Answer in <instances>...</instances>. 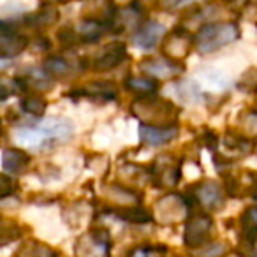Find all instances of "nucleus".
I'll return each mask as SVG.
<instances>
[{"label": "nucleus", "mask_w": 257, "mask_h": 257, "mask_svg": "<svg viewBox=\"0 0 257 257\" xmlns=\"http://www.w3.org/2000/svg\"><path fill=\"white\" fill-rule=\"evenodd\" d=\"M16 140L34 150L62 145L74 136V125L67 118H46L34 127H23L16 131Z\"/></svg>", "instance_id": "1"}, {"label": "nucleus", "mask_w": 257, "mask_h": 257, "mask_svg": "<svg viewBox=\"0 0 257 257\" xmlns=\"http://www.w3.org/2000/svg\"><path fill=\"white\" fill-rule=\"evenodd\" d=\"M131 109L134 116L140 118L141 125L148 127H175L178 120V107L161 97H138Z\"/></svg>", "instance_id": "2"}, {"label": "nucleus", "mask_w": 257, "mask_h": 257, "mask_svg": "<svg viewBox=\"0 0 257 257\" xmlns=\"http://www.w3.org/2000/svg\"><path fill=\"white\" fill-rule=\"evenodd\" d=\"M239 37V29L231 22H215L203 25L194 36V44L201 53H213Z\"/></svg>", "instance_id": "3"}, {"label": "nucleus", "mask_w": 257, "mask_h": 257, "mask_svg": "<svg viewBox=\"0 0 257 257\" xmlns=\"http://www.w3.org/2000/svg\"><path fill=\"white\" fill-rule=\"evenodd\" d=\"M111 234L107 229L97 227L86 232L76 243V255L78 257H109Z\"/></svg>", "instance_id": "4"}, {"label": "nucleus", "mask_w": 257, "mask_h": 257, "mask_svg": "<svg viewBox=\"0 0 257 257\" xmlns=\"http://www.w3.org/2000/svg\"><path fill=\"white\" fill-rule=\"evenodd\" d=\"M213 227V220L208 213H194L185 224L183 239L189 248L199 250L210 243V232Z\"/></svg>", "instance_id": "5"}, {"label": "nucleus", "mask_w": 257, "mask_h": 257, "mask_svg": "<svg viewBox=\"0 0 257 257\" xmlns=\"http://www.w3.org/2000/svg\"><path fill=\"white\" fill-rule=\"evenodd\" d=\"M140 71L143 72V76H148V78L155 79H175L178 78L183 72V64L182 62H173L169 58H145V60L140 62Z\"/></svg>", "instance_id": "6"}, {"label": "nucleus", "mask_w": 257, "mask_h": 257, "mask_svg": "<svg viewBox=\"0 0 257 257\" xmlns=\"http://www.w3.org/2000/svg\"><path fill=\"white\" fill-rule=\"evenodd\" d=\"M27 46H29V39L25 34L16 30L11 23L0 20V60L23 53Z\"/></svg>", "instance_id": "7"}, {"label": "nucleus", "mask_w": 257, "mask_h": 257, "mask_svg": "<svg viewBox=\"0 0 257 257\" xmlns=\"http://www.w3.org/2000/svg\"><path fill=\"white\" fill-rule=\"evenodd\" d=\"M192 44H194V37L187 30L176 27V29H173L166 36L164 44H162V53L169 60L180 62L182 58H185L190 53Z\"/></svg>", "instance_id": "8"}, {"label": "nucleus", "mask_w": 257, "mask_h": 257, "mask_svg": "<svg viewBox=\"0 0 257 257\" xmlns=\"http://www.w3.org/2000/svg\"><path fill=\"white\" fill-rule=\"evenodd\" d=\"M187 208H189L187 199H183L182 196H176V194H169V196L162 197L161 201H157V204H155L154 220L157 218L161 224L178 222L183 218Z\"/></svg>", "instance_id": "9"}, {"label": "nucleus", "mask_w": 257, "mask_h": 257, "mask_svg": "<svg viewBox=\"0 0 257 257\" xmlns=\"http://www.w3.org/2000/svg\"><path fill=\"white\" fill-rule=\"evenodd\" d=\"M125 58H127V46L123 43H114L104 48L100 55H97L92 67L95 72H106L118 67Z\"/></svg>", "instance_id": "10"}, {"label": "nucleus", "mask_w": 257, "mask_h": 257, "mask_svg": "<svg viewBox=\"0 0 257 257\" xmlns=\"http://www.w3.org/2000/svg\"><path fill=\"white\" fill-rule=\"evenodd\" d=\"M140 141L147 147H162L176 140L178 136V127H148L140 125Z\"/></svg>", "instance_id": "11"}, {"label": "nucleus", "mask_w": 257, "mask_h": 257, "mask_svg": "<svg viewBox=\"0 0 257 257\" xmlns=\"http://www.w3.org/2000/svg\"><path fill=\"white\" fill-rule=\"evenodd\" d=\"M164 32L166 29L162 23L155 22V20H148V22L141 23L136 32H134L133 44L138 48H143V50H150L159 43V39L164 36Z\"/></svg>", "instance_id": "12"}, {"label": "nucleus", "mask_w": 257, "mask_h": 257, "mask_svg": "<svg viewBox=\"0 0 257 257\" xmlns=\"http://www.w3.org/2000/svg\"><path fill=\"white\" fill-rule=\"evenodd\" d=\"M152 173H154V180L157 187H175L180 182V176H182L180 166L175 164L168 157H159L154 162Z\"/></svg>", "instance_id": "13"}, {"label": "nucleus", "mask_w": 257, "mask_h": 257, "mask_svg": "<svg viewBox=\"0 0 257 257\" xmlns=\"http://www.w3.org/2000/svg\"><path fill=\"white\" fill-rule=\"evenodd\" d=\"M197 203L203 204L206 210H218L224 206V192L215 182H204L196 189L194 194Z\"/></svg>", "instance_id": "14"}, {"label": "nucleus", "mask_w": 257, "mask_h": 257, "mask_svg": "<svg viewBox=\"0 0 257 257\" xmlns=\"http://www.w3.org/2000/svg\"><path fill=\"white\" fill-rule=\"evenodd\" d=\"M30 164V155L20 148H8L2 154V168L13 176L23 175Z\"/></svg>", "instance_id": "15"}, {"label": "nucleus", "mask_w": 257, "mask_h": 257, "mask_svg": "<svg viewBox=\"0 0 257 257\" xmlns=\"http://www.w3.org/2000/svg\"><path fill=\"white\" fill-rule=\"evenodd\" d=\"M74 30L81 44H93L107 32V27L95 18H83Z\"/></svg>", "instance_id": "16"}, {"label": "nucleus", "mask_w": 257, "mask_h": 257, "mask_svg": "<svg viewBox=\"0 0 257 257\" xmlns=\"http://www.w3.org/2000/svg\"><path fill=\"white\" fill-rule=\"evenodd\" d=\"M20 88L22 90H50L51 88V78L44 72V69L29 67L25 69L20 78H16Z\"/></svg>", "instance_id": "17"}, {"label": "nucleus", "mask_w": 257, "mask_h": 257, "mask_svg": "<svg viewBox=\"0 0 257 257\" xmlns=\"http://www.w3.org/2000/svg\"><path fill=\"white\" fill-rule=\"evenodd\" d=\"M67 95H86L92 99H104V100H113L116 99V88L111 81H95V83H86L85 88H79L76 92H71Z\"/></svg>", "instance_id": "18"}, {"label": "nucleus", "mask_w": 257, "mask_h": 257, "mask_svg": "<svg viewBox=\"0 0 257 257\" xmlns=\"http://www.w3.org/2000/svg\"><path fill=\"white\" fill-rule=\"evenodd\" d=\"M128 92L136 93L138 97H152L159 90V81L148 78V76H128L123 81Z\"/></svg>", "instance_id": "19"}, {"label": "nucleus", "mask_w": 257, "mask_h": 257, "mask_svg": "<svg viewBox=\"0 0 257 257\" xmlns=\"http://www.w3.org/2000/svg\"><path fill=\"white\" fill-rule=\"evenodd\" d=\"M57 22H58V11L51 4H43L39 8V11L32 13V15H29V18H25V23L36 27V29H39V27L41 29L43 27H50Z\"/></svg>", "instance_id": "20"}, {"label": "nucleus", "mask_w": 257, "mask_h": 257, "mask_svg": "<svg viewBox=\"0 0 257 257\" xmlns=\"http://www.w3.org/2000/svg\"><path fill=\"white\" fill-rule=\"evenodd\" d=\"M109 213H113L120 220L131 222V224H148V222H154V215L138 206H131V208L123 206V208H118V210L109 211Z\"/></svg>", "instance_id": "21"}, {"label": "nucleus", "mask_w": 257, "mask_h": 257, "mask_svg": "<svg viewBox=\"0 0 257 257\" xmlns=\"http://www.w3.org/2000/svg\"><path fill=\"white\" fill-rule=\"evenodd\" d=\"M15 257H58V252L48 246L46 243L27 241L16 250Z\"/></svg>", "instance_id": "22"}, {"label": "nucleus", "mask_w": 257, "mask_h": 257, "mask_svg": "<svg viewBox=\"0 0 257 257\" xmlns=\"http://www.w3.org/2000/svg\"><path fill=\"white\" fill-rule=\"evenodd\" d=\"M106 190L109 192V196L113 197V199L120 201L121 208H123V204H125V208H131V206H134V204L141 203V194L133 189H128V187L113 183V185L107 187Z\"/></svg>", "instance_id": "23"}, {"label": "nucleus", "mask_w": 257, "mask_h": 257, "mask_svg": "<svg viewBox=\"0 0 257 257\" xmlns=\"http://www.w3.org/2000/svg\"><path fill=\"white\" fill-rule=\"evenodd\" d=\"M43 69L51 79H65L71 76V65L62 57H48L43 64Z\"/></svg>", "instance_id": "24"}, {"label": "nucleus", "mask_w": 257, "mask_h": 257, "mask_svg": "<svg viewBox=\"0 0 257 257\" xmlns=\"http://www.w3.org/2000/svg\"><path fill=\"white\" fill-rule=\"evenodd\" d=\"M46 107V99H43L41 95H27L25 99H22V109L32 116H43Z\"/></svg>", "instance_id": "25"}, {"label": "nucleus", "mask_w": 257, "mask_h": 257, "mask_svg": "<svg viewBox=\"0 0 257 257\" xmlns=\"http://www.w3.org/2000/svg\"><path fill=\"white\" fill-rule=\"evenodd\" d=\"M238 253L241 257H257V231L246 232L241 245L238 246Z\"/></svg>", "instance_id": "26"}, {"label": "nucleus", "mask_w": 257, "mask_h": 257, "mask_svg": "<svg viewBox=\"0 0 257 257\" xmlns=\"http://www.w3.org/2000/svg\"><path fill=\"white\" fill-rule=\"evenodd\" d=\"M178 92H180V95H182V99L187 100V102H197L201 97V88L197 86V83H194V81L180 83Z\"/></svg>", "instance_id": "27"}, {"label": "nucleus", "mask_w": 257, "mask_h": 257, "mask_svg": "<svg viewBox=\"0 0 257 257\" xmlns=\"http://www.w3.org/2000/svg\"><path fill=\"white\" fill-rule=\"evenodd\" d=\"M241 127H243V136L245 138H257V111H250L241 118Z\"/></svg>", "instance_id": "28"}, {"label": "nucleus", "mask_w": 257, "mask_h": 257, "mask_svg": "<svg viewBox=\"0 0 257 257\" xmlns=\"http://www.w3.org/2000/svg\"><path fill=\"white\" fill-rule=\"evenodd\" d=\"M159 252H166V246H154V245H141L128 252L127 257H155L162 255Z\"/></svg>", "instance_id": "29"}, {"label": "nucleus", "mask_w": 257, "mask_h": 257, "mask_svg": "<svg viewBox=\"0 0 257 257\" xmlns=\"http://www.w3.org/2000/svg\"><path fill=\"white\" fill-rule=\"evenodd\" d=\"M222 253H225V245H222V243L210 241L206 246L199 248V252H197V257H220Z\"/></svg>", "instance_id": "30"}, {"label": "nucleus", "mask_w": 257, "mask_h": 257, "mask_svg": "<svg viewBox=\"0 0 257 257\" xmlns=\"http://www.w3.org/2000/svg\"><path fill=\"white\" fill-rule=\"evenodd\" d=\"M58 41H60L64 46H69V48L81 44L79 43V37H78V34H76V30L69 29V27H65V29H62L60 32H58Z\"/></svg>", "instance_id": "31"}, {"label": "nucleus", "mask_w": 257, "mask_h": 257, "mask_svg": "<svg viewBox=\"0 0 257 257\" xmlns=\"http://www.w3.org/2000/svg\"><path fill=\"white\" fill-rule=\"evenodd\" d=\"M18 236H22L18 225H0V246L8 245L9 241H13Z\"/></svg>", "instance_id": "32"}, {"label": "nucleus", "mask_w": 257, "mask_h": 257, "mask_svg": "<svg viewBox=\"0 0 257 257\" xmlns=\"http://www.w3.org/2000/svg\"><path fill=\"white\" fill-rule=\"evenodd\" d=\"M243 225L246 227V232L257 231V208H248L241 217Z\"/></svg>", "instance_id": "33"}, {"label": "nucleus", "mask_w": 257, "mask_h": 257, "mask_svg": "<svg viewBox=\"0 0 257 257\" xmlns=\"http://www.w3.org/2000/svg\"><path fill=\"white\" fill-rule=\"evenodd\" d=\"M13 190H15V185H13V180L9 176L0 175V199L11 196Z\"/></svg>", "instance_id": "34"}, {"label": "nucleus", "mask_w": 257, "mask_h": 257, "mask_svg": "<svg viewBox=\"0 0 257 257\" xmlns=\"http://www.w3.org/2000/svg\"><path fill=\"white\" fill-rule=\"evenodd\" d=\"M15 92H18L15 86H8L4 81H0V102H2V100H6L9 95H11V93H15Z\"/></svg>", "instance_id": "35"}, {"label": "nucleus", "mask_w": 257, "mask_h": 257, "mask_svg": "<svg viewBox=\"0 0 257 257\" xmlns=\"http://www.w3.org/2000/svg\"><path fill=\"white\" fill-rule=\"evenodd\" d=\"M204 143H206L208 148H215L217 147V136L213 133H206L204 134Z\"/></svg>", "instance_id": "36"}, {"label": "nucleus", "mask_w": 257, "mask_h": 257, "mask_svg": "<svg viewBox=\"0 0 257 257\" xmlns=\"http://www.w3.org/2000/svg\"><path fill=\"white\" fill-rule=\"evenodd\" d=\"M253 197H255V199H257V192H255V194H253Z\"/></svg>", "instance_id": "37"}, {"label": "nucleus", "mask_w": 257, "mask_h": 257, "mask_svg": "<svg viewBox=\"0 0 257 257\" xmlns=\"http://www.w3.org/2000/svg\"><path fill=\"white\" fill-rule=\"evenodd\" d=\"M255 100H257V93H255Z\"/></svg>", "instance_id": "38"}]
</instances>
